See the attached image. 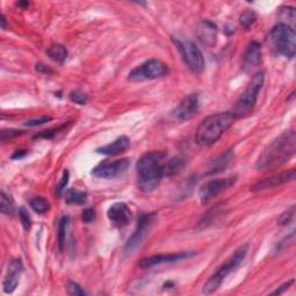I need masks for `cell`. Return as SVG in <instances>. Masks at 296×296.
Listing matches in <instances>:
<instances>
[{
  "instance_id": "obj_40",
  "label": "cell",
  "mask_w": 296,
  "mask_h": 296,
  "mask_svg": "<svg viewBox=\"0 0 296 296\" xmlns=\"http://www.w3.org/2000/svg\"><path fill=\"white\" fill-rule=\"evenodd\" d=\"M0 20H1V28H2V29H5V28H6V20H5V15H1V19H0Z\"/></svg>"
},
{
  "instance_id": "obj_19",
  "label": "cell",
  "mask_w": 296,
  "mask_h": 296,
  "mask_svg": "<svg viewBox=\"0 0 296 296\" xmlns=\"http://www.w3.org/2000/svg\"><path fill=\"white\" fill-rule=\"evenodd\" d=\"M198 35H199L200 41L204 44L212 47L217 41V26L210 22V21H204L199 26V29H198Z\"/></svg>"
},
{
  "instance_id": "obj_35",
  "label": "cell",
  "mask_w": 296,
  "mask_h": 296,
  "mask_svg": "<svg viewBox=\"0 0 296 296\" xmlns=\"http://www.w3.org/2000/svg\"><path fill=\"white\" fill-rule=\"evenodd\" d=\"M96 213L93 208H87V210L83 211L82 213V221L85 224H92V222L95 220Z\"/></svg>"
},
{
  "instance_id": "obj_28",
  "label": "cell",
  "mask_w": 296,
  "mask_h": 296,
  "mask_svg": "<svg viewBox=\"0 0 296 296\" xmlns=\"http://www.w3.org/2000/svg\"><path fill=\"white\" fill-rule=\"evenodd\" d=\"M294 214H295V206H292L290 210H288L287 212H285V213H283V215L278 219V224H279L280 226L290 225L291 222L293 221Z\"/></svg>"
},
{
  "instance_id": "obj_32",
  "label": "cell",
  "mask_w": 296,
  "mask_h": 296,
  "mask_svg": "<svg viewBox=\"0 0 296 296\" xmlns=\"http://www.w3.org/2000/svg\"><path fill=\"white\" fill-rule=\"evenodd\" d=\"M67 293L73 296H83L87 293L82 290L81 287L79 286L78 284L74 283V281H68L67 284Z\"/></svg>"
},
{
  "instance_id": "obj_21",
  "label": "cell",
  "mask_w": 296,
  "mask_h": 296,
  "mask_svg": "<svg viewBox=\"0 0 296 296\" xmlns=\"http://www.w3.org/2000/svg\"><path fill=\"white\" fill-rule=\"evenodd\" d=\"M65 200L68 205H85L88 201V196L83 191L71 189L66 192Z\"/></svg>"
},
{
  "instance_id": "obj_39",
  "label": "cell",
  "mask_w": 296,
  "mask_h": 296,
  "mask_svg": "<svg viewBox=\"0 0 296 296\" xmlns=\"http://www.w3.org/2000/svg\"><path fill=\"white\" fill-rule=\"evenodd\" d=\"M26 151H16L15 153H14V154L12 155V159L13 160H15V159H20V158H22V156H24L26 155Z\"/></svg>"
},
{
  "instance_id": "obj_9",
  "label": "cell",
  "mask_w": 296,
  "mask_h": 296,
  "mask_svg": "<svg viewBox=\"0 0 296 296\" xmlns=\"http://www.w3.org/2000/svg\"><path fill=\"white\" fill-rule=\"evenodd\" d=\"M130 165L131 162L127 159H119L115 160V161H104L100 163L99 166H96L92 170V174L93 176L97 177V178H117V177L124 175L127 172V169L130 168Z\"/></svg>"
},
{
  "instance_id": "obj_41",
  "label": "cell",
  "mask_w": 296,
  "mask_h": 296,
  "mask_svg": "<svg viewBox=\"0 0 296 296\" xmlns=\"http://www.w3.org/2000/svg\"><path fill=\"white\" fill-rule=\"evenodd\" d=\"M17 6H20V7H28V6H29V2H17Z\"/></svg>"
},
{
  "instance_id": "obj_11",
  "label": "cell",
  "mask_w": 296,
  "mask_h": 296,
  "mask_svg": "<svg viewBox=\"0 0 296 296\" xmlns=\"http://www.w3.org/2000/svg\"><path fill=\"white\" fill-rule=\"evenodd\" d=\"M156 215L155 214H142L140 218H139L138 225H137V229L133 233V235L128 238V241L126 243V246H125V252L131 255L132 252L135 251V249L138 248L139 245L141 244L144 238L147 235V233L149 232V229L153 226V224L155 222Z\"/></svg>"
},
{
  "instance_id": "obj_8",
  "label": "cell",
  "mask_w": 296,
  "mask_h": 296,
  "mask_svg": "<svg viewBox=\"0 0 296 296\" xmlns=\"http://www.w3.org/2000/svg\"><path fill=\"white\" fill-rule=\"evenodd\" d=\"M174 43L176 44L180 55H182L183 60L185 61L192 72L201 73L205 68V59L203 56V52L192 41L187 40H180V38H173Z\"/></svg>"
},
{
  "instance_id": "obj_15",
  "label": "cell",
  "mask_w": 296,
  "mask_h": 296,
  "mask_svg": "<svg viewBox=\"0 0 296 296\" xmlns=\"http://www.w3.org/2000/svg\"><path fill=\"white\" fill-rule=\"evenodd\" d=\"M108 218L115 227L123 228L131 220V210L126 204L115 203L108 210Z\"/></svg>"
},
{
  "instance_id": "obj_1",
  "label": "cell",
  "mask_w": 296,
  "mask_h": 296,
  "mask_svg": "<svg viewBox=\"0 0 296 296\" xmlns=\"http://www.w3.org/2000/svg\"><path fill=\"white\" fill-rule=\"evenodd\" d=\"M296 153V133L294 130L285 131L270 146L264 149L255 163L259 170L274 169L290 161Z\"/></svg>"
},
{
  "instance_id": "obj_22",
  "label": "cell",
  "mask_w": 296,
  "mask_h": 296,
  "mask_svg": "<svg viewBox=\"0 0 296 296\" xmlns=\"http://www.w3.org/2000/svg\"><path fill=\"white\" fill-rule=\"evenodd\" d=\"M47 54L49 56V58L52 59L54 61L64 62L66 60V58H67L68 52H67V49H66L64 45L55 44L52 45L51 48H49Z\"/></svg>"
},
{
  "instance_id": "obj_4",
  "label": "cell",
  "mask_w": 296,
  "mask_h": 296,
  "mask_svg": "<svg viewBox=\"0 0 296 296\" xmlns=\"http://www.w3.org/2000/svg\"><path fill=\"white\" fill-rule=\"evenodd\" d=\"M264 85V73L258 72L252 76L251 81L246 86V88L239 99L236 102L234 109H233V115L236 118H244L252 114L255 109L258 94Z\"/></svg>"
},
{
  "instance_id": "obj_25",
  "label": "cell",
  "mask_w": 296,
  "mask_h": 296,
  "mask_svg": "<svg viewBox=\"0 0 296 296\" xmlns=\"http://www.w3.org/2000/svg\"><path fill=\"white\" fill-rule=\"evenodd\" d=\"M233 158V151H228L227 153H225L224 155L220 156L218 160H215L214 165L211 167V169L208 170L207 174H215L221 172L226 168V166L228 165L229 161H231Z\"/></svg>"
},
{
  "instance_id": "obj_24",
  "label": "cell",
  "mask_w": 296,
  "mask_h": 296,
  "mask_svg": "<svg viewBox=\"0 0 296 296\" xmlns=\"http://www.w3.org/2000/svg\"><path fill=\"white\" fill-rule=\"evenodd\" d=\"M30 207L33 208L34 212H36L38 214H44L47 212L50 211V203L42 197H35L30 200Z\"/></svg>"
},
{
  "instance_id": "obj_31",
  "label": "cell",
  "mask_w": 296,
  "mask_h": 296,
  "mask_svg": "<svg viewBox=\"0 0 296 296\" xmlns=\"http://www.w3.org/2000/svg\"><path fill=\"white\" fill-rule=\"evenodd\" d=\"M69 99H71L72 102L80 104V106H83V104H86L87 101H88V97H87L86 94L82 92H79V90L72 92L71 95H69Z\"/></svg>"
},
{
  "instance_id": "obj_33",
  "label": "cell",
  "mask_w": 296,
  "mask_h": 296,
  "mask_svg": "<svg viewBox=\"0 0 296 296\" xmlns=\"http://www.w3.org/2000/svg\"><path fill=\"white\" fill-rule=\"evenodd\" d=\"M67 183H68V172H67V170H65L64 174H62V177H61L60 182H59L58 185L56 186V194H57L58 197L61 196L62 191L65 190V186L67 185Z\"/></svg>"
},
{
  "instance_id": "obj_3",
  "label": "cell",
  "mask_w": 296,
  "mask_h": 296,
  "mask_svg": "<svg viewBox=\"0 0 296 296\" xmlns=\"http://www.w3.org/2000/svg\"><path fill=\"white\" fill-rule=\"evenodd\" d=\"M236 117L233 113L212 115L201 121L197 128L196 141L200 146H211L217 142L234 124Z\"/></svg>"
},
{
  "instance_id": "obj_6",
  "label": "cell",
  "mask_w": 296,
  "mask_h": 296,
  "mask_svg": "<svg viewBox=\"0 0 296 296\" xmlns=\"http://www.w3.org/2000/svg\"><path fill=\"white\" fill-rule=\"evenodd\" d=\"M270 42L278 54L293 58L296 54V34L290 24L279 23L270 31Z\"/></svg>"
},
{
  "instance_id": "obj_13",
  "label": "cell",
  "mask_w": 296,
  "mask_h": 296,
  "mask_svg": "<svg viewBox=\"0 0 296 296\" xmlns=\"http://www.w3.org/2000/svg\"><path fill=\"white\" fill-rule=\"evenodd\" d=\"M193 255H194L193 252H189V251L155 255V256L147 257V258L141 259L140 263H139V266H140L141 269H151V267H153V266L162 265V264H170V263L179 262V260L186 259Z\"/></svg>"
},
{
  "instance_id": "obj_37",
  "label": "cell",
  "mask_w": 296,
  "mask_h": 296,
  "mask_svg": "<svg viewBox=\"0 0 296 296\" xmlns=\"http://www.w3.org/2000/svg\"><path fill=\"white\" fill-rule=\"evenodd\" d=\"M35 68H36L37 72L42 73V74H50V73H52V68L49 67V66H47V65L42 64V62H38V64H36Z\"/></svg>"
},
{
  "instance_id": "obj_23",
  "label": "cell",
  "mask_w": 296,
  "mask_h": 296,
  "mask_svg": "<svg viewBox=\"0 0 296 296\" xmlns=\"http://www.w3.org/2000/svg\"><path fill=\"white\" fill-rule=\"evenodd\" d=\"M68 217L64 215L59 221L58 226V248L60 251L64 250L65 242H66V234H67V227H68Z\"/></svg>"
},
{
  "instance_id": "obj_27",
  "label": "cell",
  "mask_w": 296,
  "mask_h": 296,
  "mask_svg": "<svg viewBox=\"0 0 296 296\" xmlns=\"http://www.w3.org/2000/svg\"><path fill=\"white\" fill-rule=\"evenodd\" d=\"M257 15L255 12H252V10H245V12H243L241 16H239V23H241V26L244 28V29H250V28L252 27V24L255 23Z\"/></svg>"
},
{
  "instance_id": "obj_10",
  "label": "cell",
  "mask_w": 296,
  "mask_h": 296,
  "mask_svg": "<svg viewBox=\"0 0 296 296\" xmlns=\"http://www.w3.org/2000/svg\"><path fill=\"white\" fill-rule=\"evenodd\" d=\"M237 177H226V178H215L210 182L205 183L199 189V198L201 203H207L214 198H217L219 194L225 192L229 187H232L236 183Z\"/></svg>"
},
{
  "instance_id": "obj_18",
  "label": "cell",
  "mask_w": 296,
  "mask_h": 296,
  "mask_svg": "<svg viewBox=\"0 0 296 296\" xmlns=\"http://www.w3.org/2000/svg\"><path fill=\"white\" fill-rule=\"evenodd\" d=\"M260 59H262V49L260 44L257 42H251L249 44L246 52L244 55V61H243V68L246 72H251L252 69L258 67L260 64Z\"/></svg>"
},
{
  "instance_id": "obj_2",
  "label": "cell",
  "mask_w": 296,
  "mask_h": 296,
  "mask_svg": "<svg viewBox=\"0 0 296 296\" xmlns=\"http://www.w3.org/2000/svg\"><path fill=\"white\" fill-rule=\"evenodd\" d=\"M165 152L154 151L144 154L137 163L138 186L142 192H152L165 176Z\"/></svg>"
},
{
  "instance_id": "obj_30",
  "label": "cell",
  "mask_w": 296,
  "mask_h": 296,
  "mask_svg": "<svg viewBox=\"0 0 296 296\" xmlns=\"http://www.w3.org/2000/svg\"><path fill=\"white\" fill-rule=\"evenodd\" d=\"M19 218H20V221H21V225H22V227L26 229V231L30 229L31 218H30V215L28 214V212L26 211V208L24 207H21L19 210Z\"/></svg>"
},
{
  "instance_id": "obj_5",
  "label": "cell",
  "mask_w": 296,
  "mask_h": 296,
  "mask_svg": "<svg viewBox=\"0 0 296 296\" xmlns=\"http://www.w3.org/2000/svg\"><path fill=\"white\" fill-rule=\"evenodd\" d=\"M248 249L249 245L244 244L242 245L241 248H238L236 251L234 252L231 258L227 259L224 265L219 267V270L215 272L213 276H212L210 279L207 280V283L204 285L203 287V293L205 295H211L217 292L220 286L224 283L226 278L231 272H233L236 267H237L239 264H241L243 260H244L246 253H248Z\"/></svg>"
},
{
  "instance_id": "obj_14",
  "label": "cell",
  "mask_w": 296,
  "mask_h": 296,
  "mask_svg": "<svg viewBox=\"0 0 296 296\" xmlns=\"http://www.w3.org/2000/svg\"><path fill=\"white\" fill-rule=\"evenodd\" d=\"M295 169H291L287 170V172H283L278 175L267 177V178H264L259 182H257L256 184H253V186L251 187L252 191H263V190H267V189H272V187H277V186H281L284 184L290 183L292 180L295 179Z\"/></svg>"
},
{
  "instance_id": "obj_34",
  "label": "cell",
  "mask_w": 296,
  "mask_h": 296,
  "mask_svg": "<svg viewBox=\"0 0 296 296\" xmlns=\"http://www.w3.org/2000/svg\"><path fill=\"white\" fill-rule=\"evenodd\" d=\"M21 133H22V131L15 130V128H3V130H1V139L2 141L10 140V139H13Z\"/></svg>"
},
{
  "instance_id": "obj_20",
  "label": "cell",
  "mask_w": 296,
  "mask_h": 296,
  "mask_svg": "<svg viewBox=\"0 0 296 296\" xmlns=\"http://www.w3.org/2000/svg\"><path fill=\"white\" fill-rule=\"evenodd\" d=\"M187 165V159L184 155H177L170 159L165 165V176L172 177L179 174Z\"/></svg>"
},
{
  "instance_id": "obj_29",
  "label": "cell",
  "mask_w": 296,
  "mask_h": 296,
  "mask_svg": "<svg viewBox=\"0 0 296 296\" xmlns=\"http://www.w3.org/2000/svg\"><path fill=\"white\" fill-rule=\"evenodd\" d=\"M51 120H52V117L50 116H42L38 118H33V119H28L27 121H24V126H29V127L40 126V125L47 124Z\"/></svg>"
},
{
  "instance_id": "obj_36",
  "label": "cell",
  "mask_w": 296,
  "mask_h": 296,
  "mask_svg": "<svg viewBox=\"0 0 296 296\" xmlns=\"http://www.w3.org/2000/svg\"><path fill=\"white\" fill-rule=\"evenodd\" d=\"M60 127H57V128H49V130L44 131V132H41L40 134H37L35 138H44V139H49L51 137H54L55 133H57V131L59 130Z\"/></svg>"
},
{
  "instance_id": "obj_38",
  "label": "cell",
  "mask_w": 296,
  "mask_h": 296,
  "mask_svg": "<svg viewBox=\"0 0 296 296\" xmlns=\"http://www.w3.org/2000/svg\"><path fill=\"white\" fill-rule=\"evenodd\" d=\"M294 284V280H291V281H288V283H286V284H284L283 286H281L280 288H278V290L276 291V292H273V295H279V294H281V293H284L285 291L286 290H288V288H290V286L291 285H293Z\"/></svg>"
},
{
  "instance_id": "obj_12",
  "label": "cell",
  "mask_w": 296,
  "mask_h": 296,
  "mask_svg": "<svg viewBox=\"0 0 296 296\" xmlns=\"http://www.w3.org/2000/svg\"><path fill=\"white\" fill-rule=\"evenodd\" d=\"M199 110V99L198 95H189L185 97L182 102L179 103V106L174 110L173 118L176 121L183 123V121L190 120L191 118L194 117Z\"/></svg>"
},
{
  "instance_id": "obj_16",
  "label": "cell",
  "mask_w": 296,
  "mask_h": 296,
  "mask_svg": "<svg viewBox=\"0 0 296 296\" xmlns=\"http://www.w3.org/2000/svg\"><path fill=\"white\" fill-rule=\"evenodd\" d=\"M22 270L23 265L20 259H13L12 262L8 264L7 274L5 277V280H3L2 283L3 292H5V293L10 294L15 291L17 283H19V277L21 272H22Z\"/></svg>"
},
{
  "instance_id": "obj_7",
  "label": "cell",
  "mask_w": 296,
  "mask_h": 296,
  "mask_svg": "<svg viewBox=\"0 0 296 296\" xmlns=\"http://www.w3.org/2000/svg\"><path fill=\"white\" fill-rule=\"evenodd\" d=\"M169 68L165 62L158 59H149L141 65L134 67L128 73L127 79L132 82H140L146 80H155L168 75Z\"/></svg>"
},
{
  "instance_id": "obj_26",
  "label": "cell",
  "mask_w": 296,
  "mask_h": 296,
  "mask_svg": "<svg viewBox=\"0 0 296 296\" xmlns=\"http://www.w3.org/2000/svg\"><path fill=\"white\" fill-rule=\"evenodd\" d=\"M0 211L5 215H13L15 212L13 200L3 191H1V199H0Z\"/></svg>"
},
{
  "instance_id": "obj_17",
  "label": "cell",
  "mask_w": 296,
  "mask_h": 296,
  "mask_svg": "<svg viewBox=\"0 0 296 296\" xmlns=\"http://www.w3.org/2000/svg\"><path fill=\"white\" fill-rule=\"evenodd\" d=\"M130 139L126 135H121V137H118L114 142H110V144L103 146V147H100L97 149V153L107 156H116L126 152L130 148Z\"/></svg>"
}]
</instances>
